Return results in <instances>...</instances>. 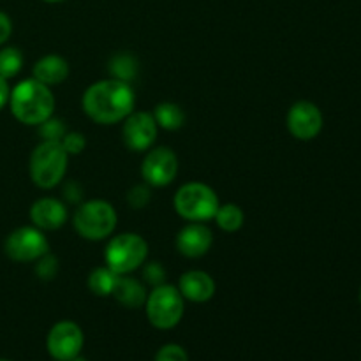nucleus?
Masks as SVG:
<instances>
[{
	"label": "nucleus",
	"mask_w": 361,
	"mask_h": 361,
	"mask_svg": "<svg viewBox=\"0 0 361 361\" xmlns=\"http://www.w3.org/2000/svg\"><path fill=\"white\" fill-rule=\"evenodd\" d=\"M214 219L215 222H217L219 228L226 233L238 231V229L243 226V222H245V215H243L242 208H240L238 204H233V203L221 204Z\"/></svg>",
	"instance_id": "19"
},
{
	"label": "nucleus",
	"mask_w": 361,
	"mask_h": 361,
	"mask_svg": "<svg viewBox=\"0 0 361 361\" xmlns=\"http://www.w3.org/2000/svg\"><path fill=\"white\" fill-rule=\"evenodd\" d=\"M111 73L115 74L116 80H122L129 83L134 76L137 74V62L130 53H118L109 62Z\"/></svg>",
	"instance_id": "22"
},
{
	"label": "nucleus",
	"mask_w": 361,
	"mask_h": 361,
	"mask_svg": "<svg viewBox=\"0 0 361 361\" xmlns=\"http://www.w3.org/2000/svg\"><path fill=\"white\" fill-rule=\"evenodd\" d=\"M34 78L48 87L63 83L69 76V63L59 55H46L41 60H37L32 69Z\"/></svg>",
	"instance_id": "16"
},
{
	"label": "nucleus",
	"mask_w": 361,
	"mask_h": 361,
	"mask_svg": "<svg viewBox=\"0 0 361 361\" xmlns=\"http://www.w3.org/2000/svg\"><path fill=\"white\" fill-rule=\"evenodd\" d=\"M154 361H189V355L182 345L166 344L159 349Z\"/></svg>",
	"instance_id": "24"
},
{
	"label": "nucleus",
	"mask_w": 361,
	"mask_h": 361,
	"mask_svg": "<svg viewBox=\"0 0 361 361\" xmlns=\"http://www.w3.org/2000/svg\"><path fill=\"white\" fill-rule=\"evenodd\" d=\"M0 361H9V360H2V358H0Z\"/></svg>",
	"instance_id": "34"
},
{
	"label": "nucleus",
	"mask_w": 361,
	"mask_h": 361,
	"mask_svg": "<svg viewBox=\"0 0 361 361\" xmlns=\"http://www.w3.org/2000/svg\"><path fill=\"white\" fill-rule=\"evenodd\" d=\"M23 67V53L14 46L0 49V76L4 80H11L16 76Z\"/></svg>",
	"instance_id": "21"
},
{
	"label": "nucleus",
	"mask_w": 361,
	"mask_h": 361,
	"mask_svg": "<svg viewBox=\"0 0 361 361\" xmlns=\"http://www.w3.org/2000/svg\"><path fill=\"white\" fill-rule=\"evenodd\" d=\"M141 175L148 185L166 187L178 175V157L168 147L154 148L141 164Z\"/></svg>",
	"instance_id": "10"
},
{
	"label": "nucleus",
	"mask_w": 361,
	"mask_h": 361,
	"mask_svg": "<svg viewBox=\"0 0 361 361\" xmlns=\"http://www.w3.org/2000/svg\"><path fill=\"white\" fill-rule=\"evenodd\" d=\"M173 204H175L176 214L190 222L210 221L221 207L215 190L200 182H190L180 187L176 190Z\"/></svg>",
	"instance_id": "4"
},
{
	"label": "nucleus",
	"mask_w": 361,
	"mask_h": 361,
	"mask_svg": "<svg viewBox=\"0 0 361 361\" xmlns=\"http://www.w3.org/2000/svg\"><path fill=\"white\" fill-rule=\"evenodd\" d=\"M37 268H35V271H37V275L41 279H44V281H49V279H53L56 275V270H59V264H56V257L49 256V254H44V256L41 257V259H37Z\"/></svg>",
	"instance_id": "27"
},
{
	"label": "nucleus",
	"mask_w": 361,
	"mask_h": 361,
	"mask_svg": "<svg viewBox=\"0 0 361 361\" xmlns=\"http://www.w3.org/2000/svg\"><path fill=\"white\" fill-rule=\"evenodd\" d=\"M136 97L127 81L102 80L90 85L83 95V109L94 122L109 126L126 120L134 111Z\"/></svg>",
	"instance_id": "1"
},
{
	"label": "nucleus",
	"mask_w": 361,
	"mask_h": 361,
	"mask_svg": "<svg viewBox=\"0 0 361 361\" xmlns=\"http://www.w3.org/2000/svg\"><path fill=\"white\" fill-rule=\"evenodd\" d=\"M9 97H11L9 83H7V80H4V78L0 76V109H4L7 104H9Z\"/></svg>",
	"instance_id": "30"
},
{
	"label": "nucleus",
	"mask_w": 361,
	"mask_h": 361,
	"mask_svg": "<svg viewBox=\"0 0 361 361\" xmlns=\"http://www.w3.org/2000/svg\"><path fill=\"white\" fill-rule=\"evenodd\" d=\"M360 302H361V289H360Z\"/></svg>",
	"instance_id": "33"
},
{
	"label": "nucleus",
	"mask_w": 361,
	"mask_h": 361,
	"mask_svg": "<svg viewBox=\"0 0 361 361\" xmlns=\"http://www.w3.org/2000/svg\"><path fill=\"white\" fill-rule=\"evenodd\" d=\"M69 154L60 141H42L30 157V178L41 189H53L63 180Z\"/></svg>",
	"instance_id": "3"
},
{
	"label": "nucleus",
	"mask_w": 361,
	"mask_h": 361,
	"mask_svg": "<svg viewBox=\"0 0 361 361\" xmlns=\"http://www.w3.org/2000/svg\"><path fill=\"white\" fill-rule=\"evenodd\" d=\"M85 344L83 330L74 321H60L49 330L46 348L49 356L56 361L74 358L81 353Z\"/></svg>",
	"instance_id": "9"
},
{
	"label": "nucleus",
	"mask_w": 361,
	"mask_h": 361,
	"mask_svg": "<svg viewBox=\"0 0 361 361\" xmlns=\"http://www.w3.org/2000/svg\"><path fill=\"white\" fill-rule=\"evenodd\" d=\"M74 228L80 236L92 242L108 238L116 228L115 208L108 201H87L74 214Z\"/></svg>",
	"instance_id": "7"
},
{
	"label": "nucleus",
	"mask_w": 361,
	"mask_h": 361,
	"mask_svg": "<svg viewBox=\"0 0 361 361\" xmlns=\"http://www.w3.org/2000/svg\"><path fill=\"white\" fill-rule=\"evenodd\" d=\"M62 147L63 150L69 155H78L85 150L87 147V141H85V136L80 133H66V136L62 137Z\"/></svg>",
	"instance_id": "25"
},
{
	"label": "nucleus",
	"mask_w": 361,
	"mask_h": 361,
	"mask_svg": "<svg viewBox=\"0 0 361 361\" xmlns=\"http://www.w3.org/2000/svg\"><path fill=\"white\" fill-rule=\"evenodd\" d=\"M66 361H87V360H85L83 356H80V355H78V356H74V358H71V360H66Z\"/></svg>",
	"instance_id": "31"
},
{
	"label": "nucleus",
	"mask_w": 361,
	"mask_h": 361,
	"mask_svg": "<svg viewBox=\"0 0 361 361\" xmlns=\"http://www.w3.org/2000/svg\"><path fill=\"white\" fill-rule=\"evenodd\" d=\"M122 136L129 150H148L157 137V122L154 115L147 111H133L126 118Z\"/></svg>",
	"instance_id": "12"
},
{
	"label": "nucleus",
	"mask_w": 361,
	"mask_h": 361,
	"mask_svg": "<svg viewBox=\"0 0 361 361\" xmlns=\"http://www.w3.org/2000/svg\"><path fill=\"white\" fill-rule=\"evenodd\" d=\"M7 257L18 263H30L48 254L49 243L44 233L35 226H23L11 233L4 242Z\"/></svg>",
	"instance_id": "8"
},
{
	"label": "nucleus",
	"mask_w": 361,
	"mask_h": 361,
	"mask_svg": "<svg viewBox=\"0 0 361 361\" xmlns=\"http://www.w3.org/2000/svg\"><path fill=\"white\" fill-rule=\"evenodd\" d=\"M30 219L41 231H55L67 221V208L55 197H41L30 208Z\"/></svg>",
	"instance_id": "14"
},
{
	"label": "nucleus",
	"mask_w": 361,
	"mask_h": 361,
	"mask_svg": "<svg viewBox=\"0 0 361 361\" xmlns=\"http://www.w3.org/2000/svg\"><path fill=\"white\" fill-rule=\"evenodd\" d=\"M154 118L157 127L166 130H176L185 123V113L175 102H161L154 109Z\"/></svg>",
	"instance_id": "18"
},
{
	"label": "nucleus",
	"mask_w": 361,
	"mask_h": 361,
	"mask_svg": "<svg viewBox=\"0 0 361 361\" xmlns=\"http://www.w3.org/2000/svg\"><path fill=\"white\" fill-rule=\"evenodd\" d=\"M178 291L189 302L204 303L214 298L215 282L208 274L201 270H190L180 277Z\"/></svg>",
	"instance_id": "15"
},
{
	"label": "nucleus",
	"mask_w": 361,
	"mask_h": 361,
	"mask_svg": "<svg viewBox=\"0 0 361 361\" xmlns=\"http://www.w3.org/2000/svg\"><path fill=\"white\" fill-rule=\"evenodd\" d=\"M127 201L133 208H143L150 201V190L143 185H136L127 194Z\"/></svg>",
	"instance_id": "28"
},
{
	"label": "nucleus",
	"mask_w": 361,
	"mask_h": 361,
	"mask_svg": "<svg viewBox=\"0 0 361 361\" xmlns=\"http://www.w3.org/2000/svg\"><path fill=\"white\" fill-rule=\"evenodd\" d=\"M11 34H13V21L4 11H0V46L7 42Z\"/></svg>",
	"instance_id": "29"
},
{
	"label": "nucleus",
	"mask_w": 361,
	"mask_h": 361,
	"mask_svg": "<svg viewBox=\"0 0 361 361\" xmlns=\"http://www.w3.org/2000/svg\"><path fill=\"white\" fill-rule=\"evenodd\" d=\"M143 279L148 282V284L154 286V288L164 284L166 271H164V268H162V264L157 263V261H152V263H148L143 270Z\"/></svg>",
	"instance_id": "26"
},
{
	"label": "nucleus",
	"mask_w": 361,
	"mask_h": 361,
	"mask_svg": "<svg viewBox=\"0 0 361 361\" xmlns=\"http://www.w3.org/2000/svg\"><path fill=\"white\" fill-rule=\"evenodd\" d=\"M44 2H49V4H56V2H63V0H44Z\"/></svg>",
	"instance_id": "32"
},
{
	"label": "nucleus",
	"mask_w": 361,
	"mask_h": 361,
	"mask_svg": "<svg viewBox=\"0 0 361 361\" xmlns=\"http://www.w3.org/2000/svg\"><path fill=\"white\" fill-rule=\"evenodd\" d=\"M148 243L136 233H122L109 240L104 252L106 267L116 275H129L147 261Z\"/></svg>",
	"instance_id": "5"
},
{
	"label": "nucleus",
	"mask_w": 361,
	"mask_h": 361,
	"mask_svg": "<svg viewBox=\"0 0 361 361\" xmlns=\"http://www.w3.org/2000/svg\"><path fill=\"white\" fill-rule=\"evenodd\" d=\"M288 129L296 140L310 141L323 129V113L314 102L300 101L288 111Z\"/></svg>",
	"instance_id": "11"
},
{
	"label": "nucleus",
	"mask_w": 361,
	"mask_h": 361,
	"mask_svg": "<svg viewBox=\"0 0 361 361\" xmlns=\"http://www.w3.org/2000/svg\"><path fill=\"white\" fill-rule=\"evenodd\" d=\"M214 235L203 222H190L176 235V249L185 257H201L210 250Z\"/></svg>",
	"instance_id": "13"
},
{
	"label": "nucleus",
	"mask_w": 361,
	"mask_h": 361,
	"mask_svg": "<svg viewBox=\"0 0 361 361\" xmlns=\"http://www.w3.org/2000/svg\"><path fill=\"white\" fill-rule=\"evenodd\" d=\"M118 275L108 267L95 268L88 277V289L97 296H109L113 293V288L116 284Z\"/></svg>",
	"instance_id": "20"
},
{
	"label": "nucleus",
	"mask_w": 361,
	"mask_h": 361,
	"mask_svg": "<svg viewBox=\"0 0 361 361\" xmlns=\"http://www.w3.org/2000/svg\"><path fill=\"white\" fill-rule=\"evenodd\" d=\"M145 310H147V317L152 326L157 330H171L182 321L183 310H185L182 293L175 286H157L147 296Z\"/></svg>",
	"instance_id": "6"
},
{
	"label": "nucleus",
	"mask_w": 361,
	"mask_h": 361,
	"mask_svg": "<svg viewBox=\"0 0 361 361\" xmlns=\"http://www.w3.org/2000/svg\"><path fill=\"white\" fill-rule=\"evenodd\" d=\"M9 106L18 122L25 126H41L49 116H53L55 97L48 85L41 83L35 78H28L11 90Z\"/></svg>",
	"instance_id": "2"
},
{
	"label": "nucleus",
	"mask_w": 361,
	"mask_h": 361,
	"mask_svg": "<svg viewBox=\"0 0 361 361\" xmlns=\"http://www.w3.org/2000/svg\"><path fill=\"white\" fill-rule=\"evenodd\" d=\"M39 133H41L42 141H62V137L66 136L67 130L62 120L49 116L46 122H42L41 126H39Z\"/></svg>",
	"instance_id": "23"
},
{
	"label": "nucleus",
	"mask_w": 361,
	"mask_h": 361,
	"mask_svg": "<svg viewBox=\"0 0 361 361\" xmlns=\"http://www.w3.org/2000/svg\"><path fill=\"white\" fill-rule=\"evenodd\" d=\"M111 296H115L116 302L127 309H140V307H145L148 293L137 279L118 275Z\"/></svg>",
	"instance_id": "17"
}]
</instances>
